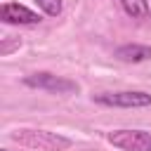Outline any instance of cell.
<instances>
[{
    "instance_id": "9",
    "label": "cell",
    "mask_w": 151,
    "mask_h": 151,
    "mask_svg": "<svg viewBox=\"0 0 151 151\" xmlns=\"http://www.w3.org/2000/svg\"><path fill=\"white\" fill-rule=\"evenodd\" d=\"M0 151H9V149H0Z\"/></svg>"
},
{
    "instance_id": "3",
    "label": "cell",
    "mask_w": 151,
    "mask_h": 151,
    "mask_svg": "<svg viewBox=\"0 0 151 151\" xmlns=\"http://www.w3.org/2000/svg\"><path fill=\"white\" fill-rule=\"evenodd\" d=\"M101 106H113V109H146L151 106V94L142 90H120V92H101L92 97Z\"/></svg>"
},
{
    "instance_id": "5",
    "label": "cell",
    "mask_w": 151,
    "mask_h": 151,
    "mask_svg": "<svg viewBox=\"0 0 151 151\" xmlns=\"http://www.w3.org/2000/svg\"><path fill=\"white\" fill-rule=\"evenodd\" d=\"M0 19L5 24H21V26H33L40 21V14L28 9L26 5H19V2H5L0 7Z\"/></svg>"
},
{
    "instance_id": "4",
    "label": "cell",
    "mask_w": 151,
    "mask_h": 151,
    "mask_svg": "<svg viewBox=\"0 0 151 151\" xmlns=\"http://www.w3.org/2000/svg\"><path fill=\"white\" fill-rule=\"evenodd\" d=\"M109 144L120 151H151V132L149 130H113L106 134Z\"/></svg>"
},
{
    "instance_id": "7",
    "label": "cell",
    "mask_w": 151,
    "mask_h": 151,
    "mask_svg": "<svg viewBox=\"0 0 151 151\" xmlns=\"http://www.w3.org/2000/svg\"><path fill=\"white\" fill-rule=\"evenodd\" d=\"M120 7L127 17L132 19H146L151 14V7H149V0H120Z\"/></svg>"
},
{
    "instance_id": "1",
    "label": "cell",
    "mask_w": 151,
    "mask_h": 151,
    "mask_svg": "<svg viewBox=\"0 0 151 151\" xmlns=\"http://www.w3.org/2000/svg\"><path fill=\"white\" fill-rule=\"evenodd\" d=\"M12 142H17L19 146H26V149H38V151H66L71 149V139L64 137V134H57V132H50V130H35V127H21V130H14L12 134Z\"/></svg>"
},
{
    "instance_id": "6",
    "label": "cell",
    "mask_w": 151,
    "mask_h": 151,
    "mask_svg": "<svg viewBox=\"0 0 151 151\" xmlns=\"http://www.w3.org/2000/svg\"><path fill=\"white\" fill-rule=\"evenodd\" d=\"M116 57L120 61H127V64H137V61H146L151 59V45H139V42H127V45H120L116 50Z\"/></svg>"
},
{
    "instance_id": "8",
    "label": "cell",
    "mask_w": 151,
    "mask_h": 151,
    "mask_svg": "<svg viewBox=\"0 0 151 151\" xmlns=\"http://www.w3.org/2000/svg\"><path fill=\"white\" fill-rule=\"evenodd\" d=\"M38 9L47 17H59L61 14V0H33Z\"/></svg>"
},
{
    "instance_id": "2",
    "label": "cell",
    "mask_w": 151,
    "mask_h": 151,
    "mask_svg": "<svg viewBox=\"0 0 151 151\" xmlns=\"http://www.w3.org/2000/svg\"><path fill=\"white\" fill-rule=\"evenodd\" d=\"M24 85L26 87H33V90L50 92V94H76L80 90L76 80L64 78V76H54L50 71H38V73L26 76L24 78Z\"/></svg>"
}]
</instances>
